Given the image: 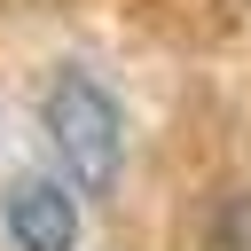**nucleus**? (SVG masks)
<instances>
[{
    "label": "nucleus",
    "mask_w": 251,
    "mask_h": 251,
    "mask_svg": "<svg viewBox=\"0 0 251 251\" xmlns=\"http://www.w3.org/2000/svg\"><path fill=\"white\" fill-rule=\"evenodd\" d=\"M39 118H47V141H55L63 173L78 180V196H110L118 173H126V118H118V102L86 71H63L47 86Z\"/></svg>",
    "instance_id": "nucleus-1"
},
{
    "label": "nucleus",
    "mask_w": 251,
    "mask_h": 251,
    "mask_svg": "<svg viewBox=\"0 0 251 251\" xmlns=\"http://www.w3.org/2000/svg\"><path fill=\"white\" fill-rule=\"evenodd\" d=\"M8 235H16V251H71V243H78V204H71L55 180H16V196H8Z\"/></svg>",
    "instance_id": "nucleus-2"
}]
</instances>
